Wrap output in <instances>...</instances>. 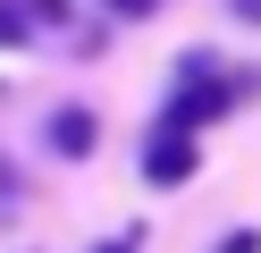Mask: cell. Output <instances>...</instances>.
Returning a JSON list of instances; mask_svg holds the SVG:
<instances>
[{"label": "cell", "instance_id": "cell-1", "mask_svg": "<svg viewBox=\"0 0 261 253\" xmlns=\"http://www.w3.org/2000/svg\"><path fill=\"white\" fill-rule=\"evenodd\" d=\"M261 76H211V59H186V84L169 93V110H160V127H211V118H227L244 93H253Z\"/></svg>", "mask_w": 261, "mask_h": 253}, {"label": "cell", "instance_id": "cell-2", "mask_svg": "<svg viewBox=\"0 0 261 253\" xmlns=\"http://www.w3.org/2000/svg\"><path fill=\"white\" fill-rule=\"evenodd\" d=\"M194 160H202V152H194L186 127H152V135H143V186H186Z\"/></svg>", "mask_w": 261, "mask_h": 253}, {"label": "cell", "instance_id": "cell-3", "mask_svg": "<svg viewBox=\"0 0 261 253\" xmlns=\"http://www.w3.org/2000/svg\"><path fill=\"white\" fill-rule=\"evenodd\" d=\"M93 144H101V118H93V110H59L51 118V152H59V160H85Z\"/></svg>", "mask_w": 261, "mask_h": 253}, {"label": "cell", "instance_id": "cell-4", "mask_svg": "<svg viewBox=\"0 0 261 253\" xmlns=\"http://www.w3.org/2000/svg\"><path fill=\"white\" fill-rule=\"evenodd\" d=\"M25 34H34L25 9H17V0H0V51H25Z\"/></svg>", "mask_w": 261, "mask_h": 253}, {"label": "cell", "instance_id": "cell-5", "mask_svg": "<svg viewBox=\"0 0 261 253\" xmlns=\"http://www.w3.org/2000/svg\"><path fill=\"white\" fill-rule=\"evenodd\" d=\"M25 17H42V26H68V0H17Z\"/></svg>", "mask_w": 261, "mask_h": 253}, {"label": "cell", "instance_id": "cell-6", "mask_svg": "<svg viewBox=\"0 0 261 253\" xmlns=\"http://www.w3.org/2000/svg\"><path fill=\"white\" fill-rule=\"evenodd\" d=\"M211 253H261V228H236V236H219Z\"/></svg>", "mask_w": 261, "mask_h": 253}, {"label": "cell", "instance_id": "cell-7", "mask_svg": "<svg viewBox=\"0 0 261 253\" xmlns=\"http://www.w3.org/2000/svg\"><path fill=\"white\" fill-rule=\"evenodd\" d=\"M227 17L236 26H261V0H227Z\"/></svg>", "mask_w": 261, "mask_h": 253}, {"label": "cell", "instance_id": "cell-8", "mask_svg": "<svg viewBox=\"0 0 261 253\" xmlns=\"http://www.w3.org/2000/svg\"><path fill=\"white\" fill-rule=\"evenodd\" d=\"M110 9H118V17H152L160 0H110Z\"/></svg>", "mask_w": 261, "mask_h": 253}, {"label": "cell", "instance_id": "cell-9", "mask_svg": "<svg viewBox=\"0 0 261 253\" xmlns=\"http://www.w3.org/2000/svg\"><path fill=\"white\" fill-rule=\"evenodd\" d=\"M17 186H25V177H17V169H9V160H0V202H9V194H17Z\"/></svg>", "mask_w": 261, "mask_h": 253}, {"label": "cell", "instance_id": "cell-10", "mask_svg": "<svg viewBox=\"0 0 261 253\" xmlns=\"http://www.w3.org/2000/svg\"><path fill=\"white\" fill-rule=\"evenodd\" d=\"M101 253H126V245H101Z\"/></svg>", "mask_w": 261, "mask_h": 253}]
</instances>
